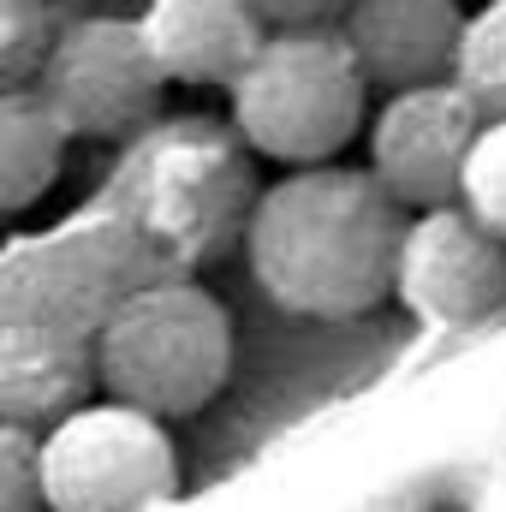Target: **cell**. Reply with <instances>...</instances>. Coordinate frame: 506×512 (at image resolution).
I'll return each mask as SVG.
<instances>
[{
    "label": "cell",
    "mask_w": 506,
    "mask_h": 512,
    "mask_svg": "<svg viewBox=\"0 0 506 512\" xmlns=\"http://www.w3.org/2000/svg\"><path fill=\"white\" fill-rule=\"evenodd\" d=\"M405 209L370 167H298L256 191L245 262L262 298L304 322H358L393 298Z\"/></svg>",
    "instance_id": "6da1fadb"
},
{
    "label": "cell",
    "mask_w": 506,
    "mask_h": 512,
    "mask_svg": "<svg viewBox=\"0 0 506 512\" xmlns=\"http://www.w3.org/2000/svg\"><path fill=\"white\" fill-rule=\"evenodd\" d=\"M90 352H96V387L108 399H126L161 423H179L197 417L227 387L239 340L227 304L203 280L161 274L108 304Z\"/></svg>",
    "instance_id": "7a4b0ae2"
},
{
    "label": "cell",
    "mask_w": 506,
    "mask_h": 512,
    "mask_svg": "<svg viewBox=\"0 0 506 512\" xmlns=\"http://www.w3.org/2000/svg\"><path fill=\"white\" fill-rule=\"evenodd\" d=\"M376 84L358 66L352 42L340 30H280L256 48V60L227 90L233 131L245 149L274 161L280 173L328 167L358 143L376 108Z\"/></svg>",
    "instance_id": "3957f363"
},
{
    "label": "cell",
    "mask_w": 506,
    "mask_h": 512,
    "mask_svg": "<svg viewBox=\"0 0 506 512\" xmlns=\"http://www.w3.org/2000/svg\"><path fill=\"white\" fill-rule=\"evenodd\" d=\"M120 197L137 239H149L173 262H209L227 251L233 233L251 227L256 191L245 167V137L209 120L143 131L120 179Z\"/></svg>",
    "instance_id": "277c9868"
},
{
    "label": "cell",
    "mask_w": 506,
    "mask_h": 512,
    "mask_svg": "<svg viewBox=\"0 0 506 512\" xmlns=\"http://www.w3.org/2000/svg\"><path fill=\"white\" fill-rule=\"evenodd\" d=\"M42 483L48 512H167L179 447L161 417L102 393L42 429Z\"/></svg>",
    "instance_id": "5b68a950"
},
{
    "label": "cell",
    "mask_w": 506,
    "mask_h": 512,
    "mask_svg": "<svg viewBox=\"0 0 506 512\" xmlns=\"http://www.w3.org/2000/svg\"><path fill=\"white\" fill-rule=\"evenodd\" d=\"M42 102L66 120L72 137H143L167 72L149 54V36L137 18H72L36 78Z\"/></svg>",
    "instance_id": "8992f818"
},
{
    "label": "cell",
    "mask_w": 506,
    "mask_h": 512,
    "mask_svg": "<svg viewBox=\"0 0 506 512\" xmlns=\"http://www.w3.org/2000/svg\"><path fill=\"white\" fill-rule=\"evenodd\" d=\"M477 131H483V114L459 90V78L423 84V90H393V96H381L376 120L364 131L370 173L387 185V197L405 215L459 203V185H465V161L477 149Z\"/></svg>",
    "instance_id": "52a82bcc"
},
{
    "label": "cell",
    "mask_w": 506,
    "mask_h": 512,
    "mask_svg": "<svg viewBox=\"0 0 506 512\" xmlns=\"http://www.w3.org/2000/svg\"><path fill=\"white\" fill-rule=\"evenodd\" d=\"M393 298L429 328H465L506 298V239L465 203H441L405 221Z\"/></svg>",
    "instance_id": "ba28073f"
},
{
    "label": "cell",
    "mask_w": 506,
    "mask_h": 512,
    "mask_svg": "<svg viewBox=\"0 0 506 512\" xmlns=\"http://www.w3.org/2000/svg\"><path fill=\"white\" fill-rule=\"evenodd\" d=\"M471 12L459 0H358L340 24L381 96L459 78Z\"/></svg>",
    "instance_id": "9c48e42d"
},
{
    "label": "cell",
    "mask_w": 506,
    "mask_h": 512,
    "mask_svg": "<svg viewBox=\"0 0 506 512\" xmlns=\"http://www.w3.org/2000/svg\"><path fill=\"white\" fill-rule=\"evenodd\" d=\"M155 66L185 90H233L268 42L251 0H143L137 12Z\"/></svg>",
    "instance_id": "30bf717a"
},
{
    "label": "cell",
    "mask_w": 506,
    "mask_h": 512,
    "mask_svg": "<svg viewBox=\"0 0 506 512\" xmlns=\"http://www.w3.org/2000/svg\"><path fill=\"white\" fill-rule=\"evenodd\" d=\"M66 149L72 131L42 102V90H0V209L12 221L54 191Z\"/></svg>",
    "instance_id": "8fae6325"
},
{
    "label": "cell",
    "mask_w": 506,
    "mask_h": 512,
    "mask_svg": "<svg viewBox=\"0 0 506 512\" xmlns=\"http://www.w3.org/2000/svg\"><path fill=\"white\" fill-rule=\"evenodd\" d=\"M96 382V352H72L60 334L24 340V328L6 334V423H30L36 411H48V423H60L66 411L84 405V387Z\"/></svg>",
    "instance_id": "7c38bea8"
},
{
    "label": "cell",
    "mask_w": 506,
    "mask_h": 512,
    "mask_svg": "<svg viewBox=\"0 0 506 512\" xmlns=\"http://www.w3.org/2000/svg\"><path fill=\"white\" fill-rule=\"evenodd\" d=\"M54 0H0V84L6 90H36L54 42H60Z\"/></svg>",
    "instance_id": "4fadbf2b"
},
{
    "label": "cell",
    "mask_w": 506,
    "mask_h": 512,
    "mask_svg": "<svg viewBox=\"0 0 506 512\" xmlns=\"http://www.w3.org/2000/svg\"><path fill=\"white\" fill-rule=\"evenodd\" d=\"M459 90L477 102L483 120H506V0L471 12L465 54H459Z\"/></svg>",
    "instance_id": "5bb4252c"
},
{
    "label": "cell",
    "mask_w": 506,
    "mask_h": 512,
    "mask_svg": "<svg viewBox=\"0 0 506 512\" xmlns=\"http://www.w3.org/2000/svg\"><path fill=\"white\" fill-rule=\"evenodd\" d=\"M459 203L506 239V120H483L477 131V149L465 161V185H459Z\"/></svg>",
    "instance_id": "9a60e30c"
},
{
    "label": "cell",
    "mask_w": 506,
    "mask_h": 512,
    "mask_svg": "<svg viewBox=\"0 0 506 512\" xmlns=\"http://www.w3.org/2000/svg\"><path fill=\"white\" fill-rule=\"evenodd\" d=\"M0 512H48L42 429L30 423H0Z\"/></svg>",
    "instance_id": "2e32d148"
},
{
    "label": "cell",
    "mask_w": 506,
    "mask_h": 512,
    "mask_svg": "<svg viewBox=\"0 0 506 512\" xmlns=\"http://www.w3.org/2000/svg\"><path fill=\"white\" fill-rule=\"evenodd\" d=\"M251 6L268 24V36H280V30H340L358 0H251Z\"/></svg>",
    "instance_id": "e0dca14e"
}]
</instances>
